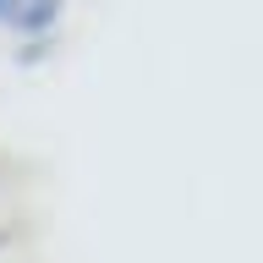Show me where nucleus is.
I'll list each match as a JSON object with an SVG mask.
<instances>
[{"label":"nucleus","instance_id":"obj_1","mask_svg":"<svg viewBox=\"0 0 263 263\" xmlns=\"http://www.w3.org/2000/svg\"><path fill=\"white\" fill-rule=\"evenodd\" d=\"M55 6L61 0H0V22L16 33H39V28H49Z\"/></svg>","mask_w":263,"mask_h":263}]
</instances>
